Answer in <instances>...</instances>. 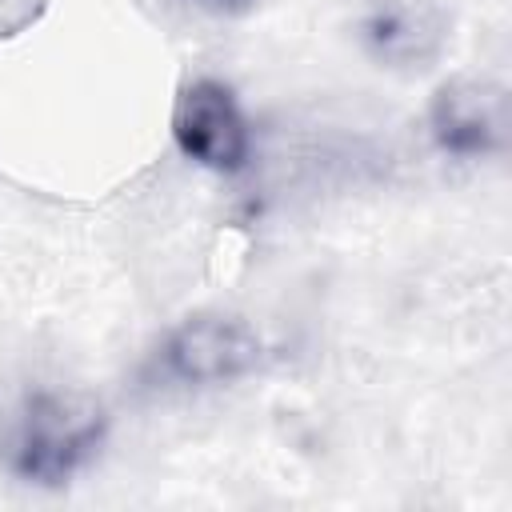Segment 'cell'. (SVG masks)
<instances>
[{"instance_id": "2", "label": "cell", "mask_w": 512, "mask_h": 512, "mask_svg": "<svg viewBox=\"0 0 512 512\" xmlns=\"http://www.w3.org/2000/svg\"><path fill=\"white\" fill-rule=\"evenodd\" d=\"M260 364V336L244 316L232 312H196L176 324L156 356L152 372L176 388H212L248 376Z\"/></svg>"}, {"instance_id": "5", "label": "cell", "mask_w": 512, "mask_h": 512, "mask_svg": "<svg viewBox=\"0 0 512 512\" xmlns=\"http://www.w3.org/2000/svg\"><path fill=\"white\" fill-rule=\"evenodd\" d=\"M364 44L376 60L412 68L440 44V24L416 0H380L364 20Z\"/></svg>"}, {"instance_id": "3", "label": "cell", "mask_w": 512, "mask_h": 512, "mask_svg": "<svg viewBox=\"0 0 512 512\" xmlns=\"http://www.w3.org/2000/svg\"><path fill=\"white\" fill-rule=\"evenodd\" d=\"M176 148L208 172H244L252 156V132L236 104V92L212 76L188 80L172 108Z\"/></svg>"}, {"instance_id": "4", "label": "cell", "mask_w": 512, "mask_h": 512, "mask_svg": "<svg viewBox=\"0 0 512 512\" xmlns=\"http://www.w3.org/2000/svg\"><path fill=\"white\" fill-rule=\"evenodd\" d=\"M428 128L448 156H488L504 144V92L484 80H452L432 96Z\"/></svg>"}, {"instance_id": "6", "label": "cell", "mask_w": 512, "mask_h": 512, "mask_svg": "<svg viewBox=\"0 0 512 512\" xmlns=\"http://www.w3.org/2000/svg\"><path fill=\"white\" fill-rule=\"evenodd\" d=\"M196 8H204V12H212V16H244L256 0H192Z\"/></svg>"}, {"instance_id": "1", "label": "cell", "mask_w": 512, "mask_h": 512, "mask_svg": "<svg viewBox=\"0 0 512 512\" xmlns=\"http://www.w3.org/2000/svg\"><path fill=\"white\" fill-rule=\"evenodd\" d=\"M104 408L80 392H36L12 416L0 456L24 484L60 488L68 484L104 440Z\"/></svg>"}]
</instances>
